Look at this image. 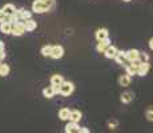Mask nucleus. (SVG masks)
<instances>
[{
	"label": "nucleus",
	"instance_id": "obj_1",
	"mask_svg": "<svg viewBox=\"0 0 153 133\" xmlns=\"http://www.w3.org/2000/svg\"><path fill=\"white\" fill-rule=\"evenodd\" d=\"M55 7V0H35L32 3V11L35 13H45L52 11Z\"/></svg>",
	"mask_w": 153,
	"mask_h": 133
},
{
	"label": "nucleus",
	"instance_id": "obj_2",
	"mask_svg": "<svg viewBox=\"0 0 153 133\" xmlns=\"http://www.w3.org/2000/svg\"><path fill=\"white\" fill-rule=\"evenodd\" d=\"M73 91H75V85L71 81H65V80H64V81L59 85V94H61L63 97L71 96V94L73 93Z\"/></svg>",
	"mask_w": 153,
	"mask_h": 133
},
{
	"label": "nucleus",
	"instance_id": "obj_3",
	"mask_svg": "<svg viewBox=\"0 0 153 133\" xmlns=\"http://www.w3.org/2000/svg\"><path fill=\"white\" fill-rule=\"evenodd\" d=\"M25 27H24V22L23 20H20V22H16L12 24V31H11V33L13 35V36H22V35L25 33Z\"/></svg>",
	"mask_w": 153,
	"mask_h": 133
},
{
	"label": "nucleus",
	"instance_id": "obj_4",
	"mask_svg": "<svg viewBox=\"0 0 153 133\" xmlns=\"http://www.w3.org/2000/svg\"><path fill=\"white\" fill-rule=\"evenodd\" d=\"M63 56H64V48H63V45L57 44V45H52L51 47V55H49V57L55 59V60H59V59H61Z\"/></svg>",
	"mask_w": 153,
	"mask_h": 133
},
{
	"label": "nucleus",
	"instance_id": "obj_5",
	"mask_svg": "<svg viewBox=\"0 0 153 133\" xmlns=\"http://www.w3.org/2000/svg\"><path fill=\"white\" fill-rule=\"evenodd\" d=\"M151 71V64L148 63V61H143V63L140 64L139 67H137V72L136 75L140 76V77H144V76L148 75V72Z\"/></svg>",
	"mask_w": 153,
	"mask_h": 133
},
{
	"label": "nucleus",
	"instance_id": "obj_6",
	"mask_svg": "<svg viewBox=\"0 0 153 133\" xmlns=\"http://www.w3.org/2000/svg\"><path fill=\"white\" fill-rule=\"evenodd\" d=\"M113 60L116 61L117 64H120V65H126V64L129 63V61L126 60L125 51H117V53H116V56H114Z\"/></svg>",
	"mask_w": 153,
	"mask_h": 133
},
{
	"label": "nucleus",
	"instance_id": "obj_7",
	"mask_svg": "<svg viewBox=\"0 0 153 133\" xmlns=\"http://www.w3.org/2000/svg\"><path fill=\"white\" fill-rule=\"evenodd\" d=\"M79 128H80V125H79V123H75V121H71L65 125V128H64V132L65 133H79Z\"/></svg>",
	"mask_w": 153,
	"mask_h": 133
},
{
	"label": "nucleus",
	"instance_id": "obj_8",
	"mask_svg": "<svg viewBox=\"0 0 153 133\" xmlns=\"http://www.w3.org/2000/svg\"><path fill=\"white\" fill-rule=\"evenodd\" d=\"M108 45H111L109 37H107V39H102V40H99L97 45H96V51L100 52V53H102V52L105 51V49H107Z\"/></svg>",
	"mask_w": 153,
	"mask_h": 133
},
{
	"label": "nucleus",
	"instance_id": "obj_9",
	"mask_svg": "<svg viewBox=\"0 0 153 133\" xmlns=\"http://www.w3.org/2000/svg\"><path fill=\"white\" fill-rule=\"evenodd\" d=\"M133 99H134V94H133V92H131V91L123 92L121 96H120V101H121L123 104H129Z\"/></svg>",
	"mask_w": 153,
	"mask_h": 133
},
{
	"label": "nucleus",
	"instance_id": "obj_10",
	"mask_svg": "<svg viewBox=\"0 0 153 133\" xmlns=\"http://www.w3.org/2000/svg\"><path fill=\"white\" fill-rule=\"evenodd\" d=\"M24 22V27H25V31L27 32H33L35 29L37 28V23L35 22V20H32V17L31 19H27V20H23Z\"/></svg>",
	"mask_w": 153,
	"mask_h": 133
},
{
	"label": "nucleus",
	"instance_id": "obj_11",
	"mask_svg": "<svg viewBox=\"0 0 153 133\" xmlns=\"http://www.w3.org/2000/svg\"><path fill=\"white\" fill-rule=\"evenodd\" d=\"M117 51H119V49H117L114 45H112V44H111V45L107 47V49H105L102 53L105 55V57H107V59H114V56H116Z\"/></svg>",
	"mask_w": 153,
	"mask_h": 133
},
{
	"label": "nucleus",
	"instance_id": "obj_12",
	"mask_svg": "<svg viewBox=\"0 0 153 133\" xmlns=\"http://www.w3.org/2000/svg\"><path fill=\"white\" fill-rule=\"evenodd\" d=\"M0 31L3 32L4 35H11V31H12V23L11 22H3L0 23Z\"/></svg>",
	"mask_w": 153,
	"mask_h": 133
},
{
	"label": "nucleus",
	"instance_id": "obj_13",
	"mask_svg": "<svg viewBox=\"0 0 153 133\" xmlns=\"http://www.w3.org/2000/svg\"><path fill=\"white\" fill-rule=\"evenodd\" d=\"M96 40H102V39H107V37H109V31H108L107 28H99L97 31H96Z\"/></svg>",
	"mask_w": 153,
	"mask_h": 133
},
{
	"label": "nucleus",
	"instance_id": "obj_14",
	"mask_svg": "<svg viewBox=\"0 0 153 133\" xmlns=\"http://www.w3.org/2000/svg\"><path fill=\"white\" fill-rule=\"evenodd\" d=\"M125 55H126V60L132 61V60H134V59L140 57V51L133 48V49H129V51H125Z\"/></svg>",
	"mask_w": 153,
	"mask_h": 133
},
{
	"label": "nucleus",
	"instance_id": "obj_15",
	"mask_svg": "<svg viewBox=\"0 0 153 133\" xmlns=\"http://www.w3.org/2000/svg\"><path fill=\"white\" fill-rule=\"evenodd\" d=\"M69 116H71L69 108H61L60 111H59V119L61 121H69Z\"/></svg>",
	"mask_w": 153,
	"mask_h": 133
},
{
	"label": "nucleus",
	"instance_id": "obj_16",
	"mask_svg": "<svg viewBox=\"0 0 153 133\" xmlns=\"http://www.w3.org/2000/svg\"><path fill=\"white\" fill-rule=\"evenodd\" d=\"M43 96L45 97V99H53V97L56 96L55 88L52 87V85H49V87L44 88V89H43Z\"/></svg>",
	"mask_w": 153,
	"mask_h": 133
},
{
	"label": "nucleus",
	"instance_id": "obj_17",
	"mask_svg": "<svg viewBox=\"0 0 153 133\" xmlns=\"http://www.w3.org/2000/svg\"><path fill=\"white\" fill-rule=\"evenodd\" d=\"M81 117H83V113H81L79 109H73V111H71V116H69V120H71V121H75V123H80Z\"/></svg>",
	"mask_w": 153,
	"mask_h": 133
},
{
	"label": "nucleus",
	"instance_id": "obj_18",
	"mask_svg": "<svg viewBox=\"0 0 153 133\" xmlns=\"http://www.w3.org/2000/svg\"><path fill=\"white\" fill-rule=\"evenodd\" d=\"M131 81H132V79H131V76L129 75H121L119 77V84L121 85V87H128V85H131Z\"/></svg>",
	"mask_w": 153,
	"mask_h": 133
},
{
	"label": "nucleus",
	"instance_id": "obj_19",
	"mask_svg": "<svg viewBox=\"0 0 153 133\" xmlns=\"http://www.w3.org/2000/svg\"><path fill=\"white\" fill-rule=\"evenodd\" d=\"M1 10H3V12L5 13V16L8 17V16H11L15 11H16V7H15L13 4H11V3H8V4H5L4 7L1 8Z\"/></svg>",
	"mask_w": 153,
	"mask_h": 133
},
{
	"label": "nucleus",
	"instance_id": "obj_20",
	"mask_svg": "<svg viewBox=\"0 0 153 133\" xmlns=\"http://www.w3.org/2000/svg\"><path fill=\"white\" fill-rule=\"evenodd\" d=\"M63 81H64V77L61 75H57V73L51 77V85H52V87H59V85H60Z\"/></svg>",
	"mask_w": 153,
	"mask_h": 133
},
{
	"label": "nucleus",
	"instance_id": "obj_21",
	"mask_svg": "<svg viewBox=\"0 0 153 133\" xmlns=\"http://www.w3.org/2000/svg\"><path fill=\"white\" fill-rule=\"evenodd\" d=\"M10 65L8 64H3V63H0V76L1 77H5V76H8L10 75Z\"/></svg>",
	"mask_w": 153,
	"mask_h": 133
},
{
	"label": "nucleus",
	"instance_id": "obj_22",
	"mask_svg": "<svg viewBox=\"0 0 153 133\" xmlns=\"http://www.w3.org/2000/svg\"><path fill=\"white\" fill-rule=\"evenodd\" d=\"M125 67V72H126V75H129L132 77V76H134L136 75V72H137V68L136 67H133V65H131V64H126V65H124Z\"/></svg>",
	"mask_w": 153,
	"mask_h": 133
},
{
	"label": "nucleus",
	"instance_id": "obj_23",
	"mask_svg": "<svg viewBox=\"0 0 153 133\" xmlns=\"http://www.w3.org/2000/svg\"><path fill=\"white\" fill-rule=\"evenodd\" d=\"M51 47L52 45H44L42 48V51L40 52H42V55L44 56V57H48V56L51 55Z\"/></svg>",
	"mask_w": 153,
	"mask_h": 133
},
{
	"label": "nucleus",
	"instance_id": "obj_24",
	"mask_svg": "<svg viewBox=\"0 0 153 133\" xmlns=\"http://www.w3.org/2000/svg\"><path fill=\"white\" fill-rule=\"evenodd\" d=\"M145 117L148 121H152L153 123V106H151V108H148L145 111Z\"/></svg>",
	"mask_w": 153,
	"mask_h": 133
},
{
	"label": "nucleus",
	"instance_id": "obj_25",
	"mask_svg": "<svg viewBox=\"0 0 153 133\" xmlns=\"http://www.w3.org/2000/svg\"><path fill=\"white\" fill-rule=\"evenodd\" d=\"M31 17H32V12L22 8V20H27V19H31Z\"/></svg>",
	"mask_w": 153,
	"mask_h": 133
},
{
	"label": "nucleus",
	"instance_id": "obj_26",
	"mask_svg": "<svg viewBox=\"0 0 153 133\" xmlns=\"http://www.w3.org/2000/svg\"><path fill=\"white\" fill-rule=\"evenodd\" d=\"M108 125H109V128H111V129H116V126L119 125V123H117V120H111Z\"/></svg>",
	"mask_w": 153,
	"mask_h": 133
},
{
	"label": "nucleus",
	"instance_id": "obj_27",
	"mask_svg": "<svg viewBox=\"0 0 153 133\" xmlns=\"http://www.w3.org/2000/svg\"><path fill=\"white\" fill-rule=\"evenodd\" d=\"M140 59H141L143 61H148V60H149V56L146 55L145 52H140Z\"/></svg>",
	"mask_w": 153,
	"mask_h": 133
},
{
	"label": "nucleus",
	"instance_id": "obj_28",
	"mask_svg": "<svg viewBox=\"0 0 153 133\" xmlns=\"http://www.w3.org/2000/svg\"><path fill=\"white\" fill-rule=\"evenodd\" d=\"M5 20H7V16H5L4 12H3V10H0V23L5 22Z\"/></svg>",
	"mask_w": 153,
	"mask_h": 133
},
{
	"label": "nucleus",
	"instance_id": "obj_29",
	"mask_svg": "<svg viewBox=\"0 0 153 133\" xmlns=\"http://www.w3.org/2000/svg\"><path fill=\"white\" fill-rule=\"evenodd\" d=\"M79 133H89V129L85 128V126H80L79 128Z\"/></svg>",
	"mask_w": 153,
	"mask_h": 133
},
{
	"label": "nucleus",
	"instance_id": "obj_30",
	"mask_svg": "<svg viewBox=\"0 0 153 133\" xmlns=\"http://www.w3.org/2000/svg\"><path fill=\"white\" fill-rule=\"evenodd\" d=\"M0 51H5V45L1 40H0Z\"/></svg>",
	"mask_w": 153,
	"mask_h": 133
},
{
	"label": "nucleus",
	"instance_id": "obj_31",
	"mask_svg": "<svg viewBox=\"0 0 153 133\" xmlns=\"http://www.w3.org/2000/svg\"><path fill=\"white\" fill-rule=\"evenodd\" d=\"M149 48H151L152 49V51H153V37H151V39H149Z\"/></svg>",
	"mask_w": 153,
	"mask_h": 133
},
{
	"label": "nucleus",
	"instance_id": "obj_32",
	"mask_svg": "<svg viewBox=\"0 0 153 133\" xmlns=\"http://www.w3.org/2000/svg\"><path fill=\"white\" fill-rule=\"evenodd\" d=\"M123 1H125V3H128V1H131V0H123Z\"/></svg>",
	"mask_w": 153,
	"mask_h": 133
}]
</instances>
